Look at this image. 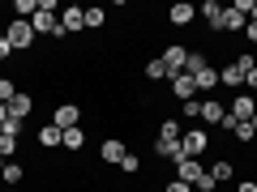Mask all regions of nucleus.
I'll return each mask as SVG.
<instances>
[{"label": "nucleus", "mask_w": 257, "mask_h": 192, "mask_svg": "<svg viewBox=\"0 0 257 192\" xmlns=\"http://www.w3.org/2000/svg\"><path fill=\"white\" fill-rule=\"evenodd\" d=\"M30 30H35L39 38H56V47H60V18H56V0H39L35 18H30Z\"/></svg>", "instance_id": "obj_1"}, {"label": "nucleus", "mask_w": 257, "mask_h": 192, "mask_svg": "<svg viewBox=\"0 0 257 192\" xmlns=\"http://www.w3.org/2000/svg\"><path fill=\"white\" fill-rule=\"evenodd\" d=\"M5 38H9V47H13V56H26L30 47L39 43V34H35V30H30V22H18V18H13L9 26H5Z\"/></svg>", "instance_id": "obj_2"}, {"label": "nucleus", "mask_w": 257, "mask_h": 192, "mask_svg": "<svg viewBox=\"0 0 257 192\" xmlns=\"http://www.w3.org/2000/svg\"><path fill=\"white\" fill-rule=\"evenodd\" d=\"M180 150H184V158H202L206 150H210V132H206L202 124L184 128V137H180Z\"/></svg>", "instance_id": "obj_3"}, {"label": "nucleus", "mask_w": 257, "mask_h": 192, "mask_svg": "<svg viewBox=\"0 0 257 192\" xmlns=\"http://www.w3.org/2000/svg\"><path fill=\"white\" fill-rule=\"evenodd\" d=\"M52 124L60 128V132L82 128V107H77V102H56V107H52Z\"/></svg>", "instance_id": "obj_4"}, {"label": "nucleus", "mask_w": 257, "mask_h": 192, "mask_svg": "<svg viewBox=\"0 0 257 192\" xmlns=\"http://www.w3.org/2000/svg\"><path fill=\"white\" fill-rule=\"evenodd\" d=\"M184 60H189V43H163V68H167V82L176 73H184Z\"/></svg>", "instance_id": "obj_5"}, {"label": "nucleus", "mask_w": 257, "mask_h": 192, "mask_svg": "<svg viewBox=\"0 0 257 192\" xmlns=\"http://www.w3.org/2000/svg\"><path fill=\"white\" fill-rule=\"evenodd\" d=\"M86 30V9L82 4H64L60 9V34L69 38V34H82Z\"/></svg>", "instance_id": "obj_6"}, {"label": "nucleus", "mask_w": 257, "mask_h": 192, "mask_svg": "<svg viewBox=\"0 0 257 192\" xmlns=\"http://www.w3.org/2000/svg\"><path fill=\"white\" fill-rule=\"evenodd\" d=\"M227 116L236 120V124H240V120H253V116H257V98H253L248 90L231 94V102H227Z\"/></svg>", "instance_id": "obj_7"}, {"label": "nucleus", "mask_w": 257, "mask_h": 192, "mask_svg": "<svg viewBox=\"0 0 257 192\" xmlns=\"http://www.w3.org/2000/svg\"><path fill=\"white\" fill-rule=\"evenodd\" d=\"M223 120H227V102H223V98H202V120H197V124H202V128L219 124L223 128Z\"/></svg>", "instance_id": "obj_8"}, {"label": "nucleus", "mask_w": 257, "mask_h": 192, "mask_svg": "<svg viewBox=\"0 0 257 192\" xmlns=\"http://www.w3.org/2000/svg\"><path fill=\"white\" fill-rule=\"evenodd\" d=\"M124 154H128V146H124L120 137H103V141H99V158H103L107 166H120V158H124Z\"/></svg>", "instance_id": "obj_9"}, {"label": "nucleus", "mask_w": 257, "mask_h": 192, "mask_svg": "<svg viewBox=\"0 0 257 192\" xmlns=\"http://www.w3.org/2000/svg\"><path fill=\"white\" fill-rule=\"evenodd\" d=\"M193 18H197V9H193L189 0H176L172 9H167V26H176V30H184Z\"/></svg>", "instance_id": "obj_10"}, {"label": "nucleus", "mask_w": 257, "mask_h": 192, "mask_svg": "<svg viewBox=\"0 0 257 192\" xmlns=\"http://www.w3.org/2000/svg\"><path fill=\"white\" fill-rule=\"evenodd\" d=\"M172 98H176V102L197 98V82H193L189 73H176V77H172Z\"/></svg>", "instance_id": "obj_11"}, {"label": "nucleus", "mask_w": 257, "mask_h": 192, "mask_svg": "<svg viewBox=\"0 0 257 192\" xmlns=\"http://www.w3.org/2000/svg\"><path fill=\"white\" fill-rule=\"evenodd\" d=\"M219 86L231 90V94H240V90H244V73H240L236 64H219Z\"/></svg>", "instance_id": "obj_12"}, {"label": "nucleus", "mask_w": 257, "mask_h": 192, "mask_svg": "<svg viewBox=\"0 0 257 192\" xmlns=\"http://www.w3.org/2000/svg\"><path fill=\"white\" fill-rule=\"evenodd\" d=\"M202 171H206L202 158H180V162H172V175H176V180H184V184H193Z\"/></svg>", "instance_id": "obj_13"}, {"label": "nucleus", "mask_w": 257, "mask_h": 192, "mask_svg": "<svg viewBox=\"0 0 257 192\" xmlns=\"http://www.w3.org/2000/svg\"><path fill=\"white\" fill-rule=\"evenodd\" d=\"M184 137V124L176 116H163L159 120V132H155V141H180Z\"/></svg>", "instance_id": "obj_14"}, {"label": "nucleus", "mask_w": 257, "mask_h": 192, "mask_svg": "<svg viewBox=\"0 0 257 192\" xmlns=\"http://www.w3.org/2000/svg\"><path fill=\"white\" fill-rule=\"evenodd\" d=\"M30 111H35V94H30V90H18V94H13V102H9V116L30 120Z\"/></svg>", "instance_id": "obj_15"}, {"label": "nucleus", "mask_w": 257, "mask_h": 192, "mask_svg": "<svg viewBox=\"0 0 257 192\" xmlns=\"http://www.w3.org/2000/svg\"><path fill=\"white\" fill-rule=\"evenodd\" d=\"M35 146H39V150H60V128H56L52 120H47V124L35 132Z\"/></svg>", "instance_id": "obj_16"}, {"label": "nucleus", "mask_w": 257, "mask_h": 192, "mask_svg": "<svg viewBox=\"0 0 257 192\" xmlns=\"http://www.w3.org/2000/svg\"><path fill=\"white\" fill-rule=\"evenodd\" d=\"M197 82V94H210V90H219V64H206L202 73L193 77Z\"/></svg>", "instance_id": "obj_17"}, {"label": "nucleus", "mask_w": 257, "mask_h": 192, "mask_svg": "<svg viewBox=\"0 0 257 192\" xmlns=\"http://www.w3.org/2000/svg\"><path fill=\"white\" fill-rule=\"evenodd\" d=\"M0 180H5V188H18V184L26 180V166H22L18 158H9V162H5V171H0Z\"/></svg>", "instance_id": "obj_18"}, {"label": "nucleus", "mask_w": 257, "mask_h": 192, "mask_svg": "<svg viewBox=\"0 0 257 192\" xmlns=\"http://www.w3.org/2000/svg\"><path fill=\"white\" fill-rule=\"evenodd\" d=\"M82 146H86V128H69V132H60V150H69V154H77Z\"/></svg>", "instance_id": "obj_19"}, {"label": "nucleus", "mask_w": 257, "mask_h": 192, "mask_svg": "<svg viewBox=\"0 0 257 192\" xmlns=\"http://www.w3.org/2000/svg\"><path fill=\"white\" fill-rule=\"evenodd\" d=\"M244 26H248V18H240V13L227 4V9H223V30H227V34H244Z\"/></svg>", "instance_id": "obj_20"}, {"label": "nucleus", "mask_w": 257, "mask_h": 192, "mask_svg": "<svg viewBox=\"0 0 257 192\" xmlns=\"http://www.w3.org/2000/svg\"><path fill=\"white\" fill-rule=\"evenodd\" d=\"M210 175H214V184H231L236 180V162H231V158H219V162L210 166Z\"/></svg>", "instance_id": "obj_21"}, {"label": "nucleus", "mask_w": 257, "mask_h": 192, "mask_svg": "<svg viewBox=\"0 0 257 192\" xmlns=\"http://www.w3.org/2000/svg\"><path fill=\"white\" fill-rule=\"evenodd\" d=\"M206 64H210V56H206L202 47H197V52H193V47H189V60H184V73H189V77H197V73H202V68H206Z\"/></svg>", "instance_id": "obj_22"}, {"label": "nucleus", "mask_w": 257, "mask_h": 192, "mask_svg": "<svg viewBox=\"0 0 257 192\" xmlns=\"http://www.w3.org/2000/svg\"><path fill=\"white\" fill-rule=\"evenodd\" d=\"M22 77H13V73H0V102H13V94L22 90Z\"/></svg>", "instance_id": "obj_23"}, {"label": "nucleus", "mask_w": 257, "mask_h": 192, "mask_svg": "<svg viewBox=\"0 0 257 192\" xmlns=\"http://www.w3.org/2000/svg\"><path fill=\"white\" fill-rule=\"evenodd\" d=\"M197 18H202V22H219L223 18V4H219V0H202V4H197Z\"/></svg>", "instance_id": "obj_24"}, {"label": "nucleus", "mask_w": 257, "mask_h": 192, "mask_svg": "<svg viewBox=\"0 0 257 192\" xmlns=\"http://www.w3.org/2000/svg\"><path fill=\"white\" fill-rule=\"evenodd\" d=\"M231 137H236L240 146H253V141H257V137H253V120H240V124L231 128Z\"/></svg>", "instance_id": "obj_25"}, {"label": "nucleus", "mask_w": 257, "mask_h": 192, "mask_svg": "<svg viewBox=\"0 0 257 192\" xmlns=\"http://www.w3.org/2000/svg\"><path fill=\"white\" fill-rule=\"evenodd\" d=\"M103 22H107V9H99V4H90V9H86V30H99Z\"/></svg>", "instance_id": "obj_26"}, {"label": "nucleus", "mask_w": 257, "mask_h": 192, "mask_svg": "<svg viewBox=\"0 0 257 192\" xmlns=\"http://www.w3.org/2000/svg\"><path fill=\"white\" fill-rule=\"evenodd\" d=\"M146 77H150V82H167V68H163V56H159V60H146Z\"/></svg>", "instance_id": "obj_27"}, {"label": "nucleus", "mask_w": 257, "mask_h": 192, "mask_svg": "<svg viewBox=\"0 0 257 192\" xmlns=\"http://www.w3.org/2000/svg\"><path fill=\"white\" fill-rule=\"evenodd\" d=\"M231 64H236L240 73H253V68H257V52H240V56H236Z\"/></svg>", "instance_id": "obj_28"}, {"label": "nucleus", "mask_w": 257, "mask_h": 192, "mask_svg": "<svg viewBox=\"0 0 257 192\" xmlns=\"http://www.w3.org/2000/svg\"><path fill=\"white\" fill-rule=\"evenodd\" d=\"M18 150H22V141H18V137H9V132H0V154H5V158H13Z\"/></svg>", "instance_id": "obj_29"}, {"label": "nucleus", "mask_w": 257, "mask_h": 192, "mask_svg": "<svg viewBox=\"0 0 257 192\" xmlns=\"http://www.w3.org/2000/svg\"><path fill=\"white\" fill-rule=\"evenodd\" d=\"M180 116H189L193 124L202 120V98H189V102H180Z\"/></svg>", "instance_id": "obj_30"}, {"label": "nucleus", "mask_w": 257, "mask_h": 192, "mask_svg": "<svg viewBox=\"0 0 257 192\" xmlns=\"http://www.w3.org/2000/svg\"><path fill=\"white\" fill-rule=\"evenodd\" d=\"M120 171H124V175H138V171H142V158L133 154V150H128V154L120 158Z\"/></svg>", "instance_id": "obj_31"}, {"label": "nucleus", "mask_w": 257, "mask_h": 192, "mask_svg": "<svg viewBox=\"0 0 257 192\" xmlns=\"http://www.w3.org/2000/svg\"><path fill=\"white\" fill-rule=\"evenodd\" d=\"M193 184H197V192H214V188H219V184H214V175H210V166H206V171L197 175Z\"/></svg>", "instance_id": "obj_32"}, {"label": "nucleus", "mask_w": 257, "mask_h": 192, "mask_svg": "<svg viewBox=\"0 0 257 192\" xmlns=\"http://www.w3.org/2000/svg\"><path fill=\"white\" fill-rule=\"evenodd\" d=\"M163 192H193V184H184V180H176V175H172V180L163 184Z\"/></svg>", "instance_id": "obj_33"}, {"label": "nucleus", "mask_w": 257, "mask_h": 192, "mask_svg": "<svg viewBox=\"0 0 257 192\" xmlns=\"http://www.w3.org/2000/svg\"><path fill=\"white\" fill-rule=\"evenodd\" d=\"M5 60H13V47H9V38H5V30H0V64Z\"/></svg>", "instance_id": "obj_34"}, {"label": "nucleus", "mask_w": 257, "mask_h": 192, "mask_svg": "<svg viewBox=\"0 0 257 192\" xmlns=\"http://www.w3.org/2000/svg\"><path fill=\"white\" fill-rule=\"evenodd\" d=\"M244 38H248V47H257V22H248V26H244Z\"/></svg>", "instance_id": "obj_35"}, {"label": "nucleus", "mask_w": 257, "mask_h": 192, "mask_svg": "<svg viewBox=\"0 0 257 192\" xmlns=\"http://www.w3.org/2000/svg\"><path fill=\"white\" fill-rule=\"evenodd\" d=\"M244 90H248V94H257V68H253V73H244Z\"/></svg>", "instance_id": "obj_36"}, {"label": "nucleus", "mask_w": 257, "mask_h": 192, "mask_svg": "<svg viewBox=\"0 0 257 192\" xmlns=\"http://www.w3.org/2000/svg\"><path fill=\"white\" fill-rule=\"evenodd\" d=\"M236 192H257V180H240V184H236Z\"/></svg>", "instance_id": "obj_37"}, {"label": "nucleus", "mask_w": 257, "mask_h": 192, "mask_svg": "<svg viewBox=\"0 0 257 192\" xmlns=\"http://www.w3.org/2000/svg\"><path fill=\"white\" fill-rule=\"evenodd\" d=\"M5 162H9V158H5V154H0V171H5Z\"/></svg>", "instance_id": "obj_38"}, {"label": "nucleus", "mask_w": 257, "mask_h": 192, "mask_svg": "<svg viewBox=\"0 0 257 192\" xmlns=\"http://www.w3.org/2000/svg\"><path fill=\"white\" fill-rule=\"evenodd\" d=\"M248 22H257V4H253V18H248Z\"/></svg>", "instance_id": "obj_39"}, {"label": "nucleus", "mask_w": 257, "mask_h": 192, "mask_svg": "<svg viewBox=\"0 0 257 192\" xmlns=\"http://www.w3.org/2000/svg\"><path fill=\"white\" fill-rule=\"evenodd\" d=\"M253 137H257V116H253Z\"/></svg>", "instance_id": "obj_40"}, {"label": "nucleus", "mask_w": 257, "mask_h": 192, "mask_svg": "<svg viewBox=\"0 0 257 192\" xmlns=\"http://www.w3.org/2000/svg\"><path fill=\"white\" fill-rule=\"evenodd\" d=\"M0 192H18V188H0Z\"/></svg>", "instance_id": "obj_41"}, {"label": "nucleus", "mask_w": 257, "mask_h": 192, "mask_svg": "<svg viewBox=\"0 0 257 192\" xmlns=\"http://www.w3.org/2000/svg\"><path fill=\"white\" fill-rule=\"evenodd\" d=\"M155 192H163V188H155Z\"/></svg>", "instance_id": "obj_42"}]
</instances>
